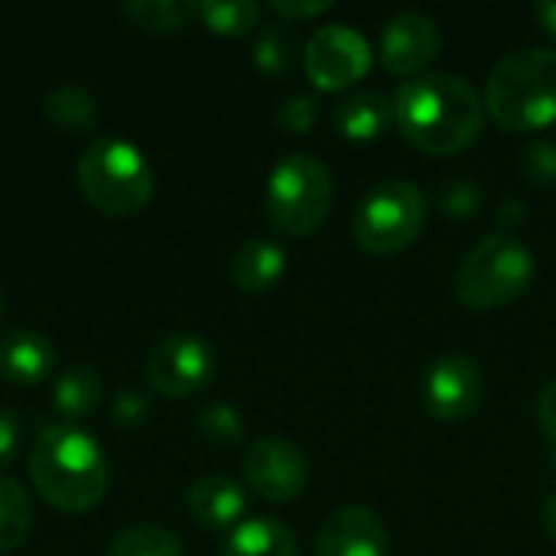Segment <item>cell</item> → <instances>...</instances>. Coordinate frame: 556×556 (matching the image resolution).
<instances>
[{
	"mask_svg": "<svg viewBox=\"0 0 556 556\" xmlns=\"http://www.w3.org/2000/svg\"><path fill=\"white\" fill-rule=\"evenodd\" d=\"M394 121L417 150L430 156H453L479 140L485 101L463 75L424 72L397 88Z\"/></svg>",
	"mask_w": 556,
	"mask_h": 556,
	"instance_id": "cell-1",
	"label": "cell"
},
{
	"mask_svg": "<svg viewBox=\"0 0 556 556\" xmlns=\"http://www.w3.org/2000/svg\"><path fill=\"white\" fill-rule=\"evenodd\" d=\"M29 482L49 508L85 515L108 492V456L75 424H52L29 450Z\"/></svg>",
	"mask_w": 556,
	"mask_h": 556,
	"instance_id": "cell-2",
	"label": "cell"
},
{
	"mask_svg": "<svg viewBox=\"0 0 556 556\" xmlns=\"http://www.w3.org/2000/svg\"><path fill=\"white\" fill-rule=\"evenodd\" d=\"M482 101L505 130L551 127L556 121V49L531 46L498 59Z\"/></svg>",
	"mask_w": 556,
	"mask_h": 556,
	"instance_id": "cell-3",
	"label": "cell"
},
{
	"mask_svg": "<svg viewBox=\"0 0 556 556\" xmlns=\"http://www.w3.org/2000/svg\"><path fill=\"white\" fill-rule=\"evenodd\" d=\"M75 179L85 202L111 218L143 212L156 192L153 166L134 143L121 137H98L88 143L75 163Z\"/></svg>",
	"mask_w": 556,
	"mask_h": 556,
	"instance_id": "cell-4",
	"label": "cell"
},
{
	"mask_svg": "<svg viewBox=\"0 0 556 556\" xmlns=\"http://www.w3.org/2000/svg\"><path fill=\"white\" fill-rule=\"evenodd\" d=\"M534 280V254L518 235H485L456 267V296L479 313L515 303Z\"/></svg>",
	"mask_w": 556,
	"mask_h": 556,
	"instance_id": "cell-5",
	"label": "cell"
},
{
	"mask_svg": "<svg viewBox=\"0 0 556 556\" xmlns=\"http://www.w3.org/2000/svg\"><path fill=\"white\" fill-rule=\"evenodd\" d=\"M332 195V169L319 156L306 150L287 153L267 176V218L287 238H309L329 218Z\"/></svg>",
	"mask_w": 556,
	"mask_h": 556,
	"instance_id": "cell-6",
	"label": "cell"
},
{
	"mask_svg": "<svg viewBox=\"0 0 556 556\" xmlns=\"http://www.w3.org/2000/svg\"><path fill=\"white\" fill-rule=\"evenodd\" d=\"M427 225V199L410 179H384L355 208L352 235L362 251L391 257L410 248Z\"/></svg>",
	"mask_w": 556,
	"mask_h": 556,
	"instance_id": "cell-7",
	"label": "cell"
},
{
	"mask_svg": "<svg viewBox=\"0 0 556 556\" xmlns=\"http://www.w3.org/2000/svg\"><path fill=\"white\" fill-rule=\"evenodd\" d=\"M375 49L368 36L349 23H326L306 39L303 68L319 91H342L368 75Z\"/></svg>",
	"mask_w": 556,
	"mask_h": 556,
	"instance_id": "cell-8",
	"label": "cell"
},
{
	"mask_svg": "<svg viewBox=\"0 0 556 556\" xmlns=\"http://www.w3.org/2000/svg\"><path fill=\"white\" fill-rule=\"evenodd\" d=\"M215 375V349L199 332L163 336L147 358V384L160 397H192L208 388Z\"/></svg>",
	"mask_w": 556,
	"mask_h": 556,
	"instance_id": "cell-9",
	"label": "cell"
},
{
	"mask_svg": "<svg viewBox=\"0 0 556 556\" xmlns=\"http://www.w3.org/2000/svg\"><path fill=\"white\" fill-rule=\"evenodd\" d=\"M241 472H244V482L264 502H274V505L296 502L309 482V463L303 450L290 443L287 437H261L248 443L241 456Z\"/></svg>",
	"mask_w": 556,
	"mask_h": 556,
	"instance_id": "cell-10",
	"label": "cell"
},
{
	"mask_svg": "<svg viewBox=\"0 0 556 556\" xmlns=\"http://www.w3.org/2000/svg\"><path fill=\"white\" fill-rule=\"evenodd\" d=\"M482 394V371L463 352H446L424 371V407L440 424L469 420L479 410Z\"/></svg>",
	"mask_w": 556,
	"mask_h": 556,
	"instance_id": "cell-11",
	"label": "cell"
},
{
	"mask_svg": "<svg viewBox=\"0 0 556 556\" xmlns=\"http://www.w3.org/2000/svg\"><path fill=\"white\" fill-rule=\"evenodd\" d=\"M443 46L440 26L424 10H401L394 13L381 36H378V59L381 65L397 78H417L427 72V65L437 59Z\"/></svg>",
	"mask_w": 556,
	"mask_h": 556,
	"instance_id": "cell-12",
	"label": "cell"
},
{
	"mask_svg": "<svg viewBox=\"0 0 556 556\" xmlns=\"http://www.w3.org/2000/svg\"><path fill=\"white\" fill-rule=\"evenodd\" d=\"M316 556H391V541L378 511L365 505L336 508L316 538Z\"/></svg>",
	"mask_w": 556,
	"mask_h": 556,
	"instance_id": "cell-13",
	"label": "cell"
},
{
	"mask_svg": "<svg viewBox=\"0 0 556 556\" xmlns=\"http://www.w3.org/2000/svg\"><path fill=\"white\" fill-rule=\"evenodd\" d=\"M55 368L52 342L36 329L0 332V378L13 388H36Z\"/></svg>",
	"mask_w": 556,
	"mask_h": 556,
	"instance_id": "cell-14",
	"label": "cell"
},
{
	"mask_svg": "<svg viewBox=\"0 0 556 556\" xmlns=\"http://www.w3.org/2000/svg\"><path fill=\"white\" fill-rule=\"evenodd\" d=\"M186 508L192 515V521L199 528L208 531H228L238 528L244 511H248V498L244 489L228 479V476H202L189 485L186 492Z\"/></svg>",
	"mask_w": 556,
	"mask_h": 556,
	"instance_id": "cell-15",
	"label": "cell"
},
{
	"mask_svg": "<svg viewBox=\"0 0 556 556\" xmlns=\"http://www.w3.org/2000/svg\"><path fill=\"white\" fill-rule=\"evenodd\" d=\"M332 124L345 140L365 143L378 140L394 124V98H388L381 88H358L336 101Z\"/></svg>",
	"mask_w": 556,
	"mask_h": 556,
	"instance_id": "cell-16",
	"label": "cell"
},
{
	"mask_svg": "<svg viewBox=\"0 0 556 556\" xmlns=\"http://www.w3.org/2000/svg\"><path fill=\"white\" fill-rule=\"evenodd\" d=\"M287 270V254L270 238H248L231 257V283L241 293H267L280 283Z\"/></svg>",
	"mask_w": 556,
	"mask_h": 556,
	"instance_id": "cell-17",
	"label": "cell"
},
{
	"mask_svg": "<svg viewBox=\"0 0 556 556\" xmlns=\"http://www.w3.org/2000/svg\"><path fill=\"white\" fill-rule=\"evenodd\" d=\"M222 556H300V541L277 518H251L231 531Z\"/></svg>",
	"mask_w": 556,
	"mask_h": 556,
	"instance_id": "cell-18",
	"label": "cell"
},
{
	"mask_svg": "<svg viewBox=\"0 0 556 556\" xmlns=\"http://www.w3.org/2000/svg\"><path fill=\"white\" fill-rule=\"evenodd\" d=\"M104 394V378L98 368L91 365H72L65 368L55 384H52V407L65 417V420H85L98 410Z\"/></svg>",
	"mask_w": 556,
	"mask_h": 556,
	"instance_id": "cell-19",
	"label": "cell"
},
{
	"mask_svg": "<svg viewBox=\"0 0 556 556\" xmlns=\"http://www.w3.org/2000/svg\"><path fill=\"white\" fill-rule=\"evenodd\" d=\"M254 65L264 75H290L306 52V42L300 36V29L287 20H277L270 26H264L254 39Z\"/></svg>",
	"mask_w": 556,
	"mask_h": 556,
	"instance_id": "cell-20",
	"label": "cell"
},
{
	"mask_svg": "<svg viewBox=\"0 0 556 556\" xmlns=\"http://www.w3.org/2000/svg\"><path fill=\"white\" fill-rule=\"evenodd\" d=\"M46 121L62 134H85L98 124V101L81 85H55L46 94Z\"/></svg>",
	"mask_w": 556,
	"mask_h": 556,
	"instance_id": "cell-21",
	"label": "cell"
},
{
	"mask_svg": "<svg viewBox=\"0 0 556 556\" xmlns=\"http://www.w3.org/2000/svg\"><path fill=\"white\" fill-rule=\"evenodd\" d=\"M127 23L147 33H179L199 20V3L192 0H127L117 10Z\"/></svg>",
	"mask_w": 556,
	"mask_h": 556,
	"instance_id": "cell-22",
	"label": "cell"
},
{
	"mask_svg": "<svg viewBox=\"0 0 556 556\" xmlns=\"http://www.w3.org/2000/svg\"><path fill=\"white\" fill-rule=\"evenodd\" d=\"M29 531H33L29 492L16 479L0 476V554H13L16 547H23Z\"/></svg>",
	"mask_w": 556,
	"mask_h": 556,
	"instance_id": "cell-23",
	"label": "cell"
},
{
	"mask_svg": "<svg viewBox=\"0 0 556 556\" xmlns=\"http://www.w3.org/2000/svg\"><path fill=\"white\" fill-rule=\"evenodd\" d=\"M104 556H186L182 541L163 525H134L121 531Z\"/></svg>",
	"mask_w": 556,
	"mask_h": 556,
	"instance_id": "cell-24",
	"label": "cell"
},
{
	"mask_svg": "<svg viewBox=\"0 0 556 556\" xmlns=\"http://www.w3.org/2000/svg\"><path fill=\"white\" fill-rule=\"evenodd\" d=\"M199 20L218 36H244L261 23V7L254 0H205Z\"/></svg>",
	"mask_w": 556,
	"mask_h": 556,
	"instance_id": "cell-25",
	"label": "cell"
},
{
	"mask_svg": "<svg viewBox=\"0 0 556 556\" xmlns=\"http://www.w3.org/2000/svg\"><path fill=\"white\" fill-rule=\"evenodd\" d=\"M195 433L212 443V446H238L244 440V420L238 414V407L225 404V401H215V404H205L199 414H195Z\"/></svg>",
	"mask_w": 556,
	"mask_h": 556,
	"instance_id": "cell-26",
	"label": "cell"
},
{
	"mask_svg": "<svg viewBox=\"0 0 556 556\" xmlns=\"http://www.w3.org/2000/svg\"><path fill=\"white\" fill-rule=\"evenodd\" d=\"M485 202V192L469 176H450L437 186V208L450 218H472Z\"/></svg>",
	"mask_w": 556,
	"mask_h": 556,
	"instance_id": "cell-27",
	"label": "cell"
},
{
	"mask_svg": "<svg viewBox=\"0 0 556 556\" xmlns=\"http://www.w3.org/2000/svg\"><path fill=\"white\" fill-rule=\"evenodd\" d=\"M521 173L531 179V186L556 192V143L534 140L521 150Z\"/></svg>",
	"mask_w": 556,
	"mask_h": 556,
	"instance_id": "cell-28",
	"label": "cell"
},
{
	"mask_svg": "<svg viewBox=\"0 0 556 556\" xmlns=\"http://www.w3.org/2000/svg\"><path fill=\"white\" fill-rule=\"evenodd\" d=\"M316 117H319L316 98H313V94H293V98H287V101L277 108L274 124H277L280 130H287V134H309L313 124H316Z\"/></svg>",
	"mask_w": 556,
	"mask_h": 556,
	"instance_id": "cell-29",
	"label": "cell"
},
{
	"mask_svg": "<svg viewBox=\"0 0 556 556\" xmlns=\"http://www.w3.org/2000/svg\"><path fill=\"white\" fill-rule=\"evenodd\" d=\"M147 407H150V401L140 388H124L111 404V417L117 427H137V424H143Z\"/></svg>",
	"mask_w": 556,
	"mask_h": 556,
	"instance_id": "cell-30",
	"label": "cell"
},
{
	"mask_svg": "<svg viewBox=\"0 0 556 556\" xmlns=\"http://www.w3.org/2000/svg\"><path fill=\"white\" fill-rule=\"evenodd\" d=\"M23 420L16 410H0V469H7L10 463H16L20 446H23Z\"/></svg>",
	"mask_w": 556,
	"mask_h": 556,
	"instance_id": "cell-31",
	"label": "cell"
},
{
	"mask_svg": "<svg viewBox=\"0 0 556 556\" xmlns=\"http://www.w3.org/2000/svg\"><path fill=\"white\" fill-rule=\"evenodd\" d=\"M329 7H332L329 0H309V3H300V0H296V3H293V0H274V3H270V10H274V13H280L287 23H290V20H309V16H319V13H326Z\"/></svg>",
	"mask_w": 556,
	"mask_h": 556,
	"instance_id": "cell-32",
	"label": "cell"
},
{
	"mask_svg": "<svg viewBox=\"0 0 556 556\" xmlns=\"http://www.w3.org/2000/svg\"><path fill=\"white\" fill-rule=\"evenodd\" d=\"M495 222H498V231H505V235H518V228L528 222L525 199H518V195H508V199L498 205V215H495Z\"/></svg>",
	"mask_w": 556,
	"mask_h": 556,
	"instance_id": "cell-33",
	"label": "cell"
},
{
	"mask_svg": "<svg viewBox=\"0 0 556 556\" xmlns=\"http://www.w3.org/2000/svg\"><path fill=\"white\" fill-rule=\"evenodd\" d=\"M538 424H541V430L551 437L556 443V378L554 381H547L544 388H541V394H538Z\"/></svg>",
	"mask_w": 556,
	"mask_h": 556,
	"instance_id": "cell-34",
	"label": "cell"
},
{
	"mask_svg": "<svg viewBox=\"0 0 556 556\" xmlns=\"http://www.w3.org/2000/svg\"><path fill=\"white\" fill-rule=\"evenodd\" d=\"M531 13H534V20L541 23L544 33L556 36V0H541V3H534Z\"/></svg>",
	"mask_w": 556,
	"mask_h": 556,
	"instance_id": "cell-35",
	"label": "cell"
},
{
	"mask_svg": "<svg viewBox=\"0 0 556 556\" xmlns=\"http://www.w3.org/2000/svg\"><path fill=\"white\" fill-rule=\"evenodd\" d=\"M541 518H544V531L551 534V541L556 544V492L547 495V502H544V511H541Z\"/></svg>",
	"mask_w": 556,
	"mask_h": 556,
	"instance_id": "cell-36",
	"label": "cell"
},
{
	"mask_svg": "<svg viewBox=\"0 0 556 556\" xmlns=\"http://www.w3.org/2000/svg\"><path fill=\"white\" fill-rule=\"evenodd\" d=\"M554 466H556V450H554Z\"/></svg>",
	"mask_w": 556,
	"mask_h": 556,
	"instance_id": "cell-37",
	"label": "cell"
},
{
	"mask_svg": "<svg viewBox=\"0 0 556 556\" xmlns=\"http://www.w3.org/2000/svg\"><path fill=\"white\" fill-rule=\"evenodd\" d=\"M0 306H3V296H0Z\"/></svg>",
	"mask_w": 556,
	"mask_h": 556,
	"instance_id": "cell-38",
	"label": "cell"
}]
</instances>
